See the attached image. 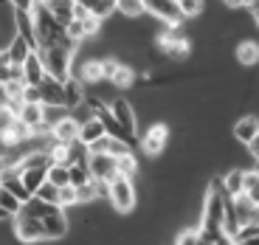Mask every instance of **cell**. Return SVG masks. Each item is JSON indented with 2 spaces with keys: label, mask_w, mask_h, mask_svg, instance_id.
Instances as JSON below:
<instances>
[{
  "label": "cell",
  "mask_w": 259,
  "mask_h": 245,
  "mask_svg": "<svg viewBox=\"0 0 259 245\" xmlns=\"http://www.w3.org/2000/svg\"><path fill=\"white\" fill-rule=\"evenodd\" d=\"M23 212L34 214V217L39 220V226H42V237H46V239H62L65 234H68V228H71L65 209H59L57 203H42V200L34 197V194L23 203Z\"/></svg>",
  "instance_id": "6da1fadb"
},
{
  "label": "cell",
  "mask_w": 259,
  "mask_h": 245,
  "mask_svg": "<svg viewBox=\"0 0 259 245\" xmlns=\"http://www.w3.org/2000/svg\"><path fill=\"white\" fill-rule=\"evenodd\" d=\"M46 73L54 79H68L73 73V62H76V46H48V48H37Z\"/></svg>",
  "instance_id": "7a4b0ae2"
},
{
  "label": "cell",
  "mask_w": 259,
  "mask_h": 245,
  "mask_svg": "<svg viewBox=\"0 0 259 245\" xmlns=\"http://www.w3.org/2000/svg\"><path fill=\"white\" fill-rule=\"evenodd\" d=\"M107 203H110L116 212L130 214L138 203V189L133 183V178H124V175H113L107 181Z\"/></svg>",
  "instance_id": "3957f363"
},
{
  "label": "cell",
  "mask_w": 259,
  "mask_h": 245,
  "mask_svg": "<svg viewBox=\"0 0 259 245\" xmlns=\"http://www.w3.org/2000/svg\"><path fill=\"white\" fill-rule=\"evenodd\" d=\"M107 110L113 113V118L118 121V127L124 130L127 141L133 144V147H138V116H136V104L130 102V99H124V96H116L110 104H107Z\"/></svg>",
  "instance_id": "277c9868"
},
{
  "label": "cell",
  "mask_w": 259,
  "mask_h": 245,
  "mask_svg": "<svg viewBox=\"0 0 259 245\" xmlns=\"http://www.w3.org/2000/svg\"><path fill=\"white\" fill-rule=\"evenodd\" d=\"M169 136H172V133H169V124H163V121L149 124V127L144 130V136L138 138V149H141L147 158H161L169 147Z\"/></svg>",
  "instance_id": "5b68a950"
},
{
  "label": "cell",
  "mask_w": 259,
  "mask_h": 245,
  "mask_svg": "<svg viewBox=\"0 0 259 245\" xmlns=\"http://www.w3.org/2000/svg\"><path fill=\"white\" fill-rule=\"evenodd\" d=\"M12 220H14L12 231H14V237H17L23 245H37V242H46V237H42V226H39V220L34 217V214L23 212V206H20V212L14 214Z\"/></svg>",
  "instance_id": "8992f818"
},
{
  "label": "cell",
  "mask_w": 259,
  "mask_h": 245,
  "mask_svg": "<svg viewBox=\"0 0 259 245\" xmlns=\"http://www.w3.org/2000/svg\"><path fill=\"white\" fill-rule=\"evenodd\" d=\"M144 12L152 14L161 26H183L186 23L175 0H144Z\"/></svg>",
  "instance_id": "52a82bcc"
},
{
  "label": "cell",
  "mask_w": 259,
  "mask_h": 245,
  "mask_svg": "<svg viewBox=\"0 0 259 245\" xmlns=\"http://www.w3.org/2000/svg\"><path fill=\"white\" fill-rule=\"evenodd\" d=\"M88 172H91L93 181H110L116 172V158L113 155H91L88 152Z\"/></svg>",
  "instance_id": "ba28073f"
},
{
  "label": "cell",
  "mask_w": 259,
  "mask_h": 245,
  "mask_svg": "<svg viewBox=\"0 0 259 245\" xmlns=\"http://www.w3.org/2000/svg\"><path fill=\"white\" fill-rule=\"evenodd\" d=\"M20 68H23V79H26V85H39L42 79H46V65H42V57H39L37 48L23 59Z\"/></svg>",
  "instance_id": "9c48e42d"
},
{
  "label": "cell",
  "mask_w": 259,
  "mask_h": 245,
  "mask_svg": "<svg viewBox=\"0 0 259 245\" xmlns=\"http://www.w3.org/2000/svg\"><path fill=\"white\" fill-rule=\"evenodd\" d=\"M231 133H234V141H240L242 147H245V144L259 133V116L248 113V116L237 118V121H234V127H231Z\"/></svg>",
  "instance_id": "30bf717a"
},
{
  "label": "cell",
  "mask_w": 259,
  "mask_h": 245,
  "mask_svg": "<svg viewBox=\"0 0 259 245\" xmlns=\"http://www.w3.org/2000/svg\"><path fill=\"white\" fill-rule=\"evenodd\" d=\"M107 82H110L116 91H133V88H136V82H138V68H133L130 62H118L116 73H113Z\"/></svg>",
  "instance_id": "8fae6325"
},
{
  "label": "cell",
  "mask_w": 259,
  "mask_h": 245,
  "mask_svg": "<svg viewBox=\"0 0 259 245\" xmlns=\"http://www.w3.org/2000/svg\"><path fill=\"white\" fill-rule=\"evenodd\" d=\"M31 51H34V48L28 46V39H26V37H20V34H14L12 43L3 48V59H6L9 65H23V59H26Z\"/></svg>",
  "instance_id": "7c38bea8"
},
{
  "label": "cell",
  "mask_w": 259,
  "mask_h": 245,
  "mask_svg": "<svg viewBox=\"0 0 259 245\" xmlns=\"http://www.w3.org/2000/svg\"><path fill=\"white\" fill-rule=\"evenodd\" d=\"M62 91H65V107L68 110H73L76 104H82L84 96H88V88H84L73 73L68 79H62Z\"/></svg>",
  "instance_id": "4fadbf2b"
},
{
  "label": "cell",
  "mask_w": 259,
  "mask_h": 245,
  "mask_svg": "<svg viewBox=\"0 0 259 245\" xmlns=\"http://www.w3.org/2000/svg\"><path fill=\"white\" fill-rule=\"evenodd\" d=\"M39 88V96H42V104H65V91H62V82L54 76H48L37 85Z\"/></svg>",
  "instance_id": "5bb4252c"
},
{
  "label": "cell",
  "mask_w": 259,
  "mask_h": 245,
  "mask_svg": "<svg viewBox=\"0 0 259 245\" xmlns=\"http://www.w3.org/2000/svg\"><path fill=\"white\" fill-rule=\"evenodd\" d=\"M51 133H54V138H57V141H62V144H73V141L79 138V121L71 116V113H68L65 118H59V121L54 124Z\"/></svg>",
  "instance_id": "9a60e30c"
},
{
  "label": "cell",
  "mask_w": 259,
  "mask_h": 245,
  "mask_svg": "<svg viewBox=\"0 0 259 245\" xmlns=\"http://www.w3.org/2000/svg\"><path fill=\"white\" fill-rule=\"evenodd\" d=\"M234 59H237L242 68H253V65L259 62V43L256 39H242V43H237Z\"/></svg>",
  "instance_id": "2e32d148"
},
{
  "label": "cell",
  "mask_w": 259,
  "mask_h": 245,
  "mask_svg": "<svg viewBox=\"0 0 259 245\" xmlns=\"http://www.w3.org/2000/svg\"><path fill=\"white\" fill-rule=\"evenodd\" d=\"M42 6L54 14L57 23H71L73 20V6H76V0H42Z\"/></svg>",
  "instance_id": "e0dca14e"
},
{
  "label": "cell",
  "mask_w": 259,
  "mask_h": 245,
  "mask_svg": "<svg viewBox=\"0 0 259 245\" xmlns=\"http://www.w3.org/2000/svg\"><path fill=\"white\" fill-rule=\"evenodd\" d=\"M116 172L124 175V178H133V181H136L138 175H141V161H138L136 149H133V152L118 155V158H116Z\"/></svg>",
  "instance_id": "ac0fdd59"
},
{
  "label": "cell",
  "mask_w": 259,
  "mask_h": 245,
  "mask_svg": "<svg viewBox=\"0 0 259 245\" xmlns=\"http://www.w3.org/2000/svg\"><path fill=\"white\" fill-rule=\"evenodd\" d=\"M102 136H104V124L93 116V118H88V121L79 124V138H76V141L88 147V144H93L96 138H102Z\"/></svg>",
  "instance_id": "d6986e66"
},
{
  "label": "cell",
  "mask_w": 259,
  "mask_h": 245,
  "mask_svg": "<svg viewBox=\"0 0 259 245\" xmlns=\"http://www.w3.org/2000/svg\"><path fill=\"white\" fill-rule=\"evenodd\" d=\"M242 172H245V169H228L220 178V189L228 197H237V194L242 192Z\"/></svg>",
  "instance_id": "ffe728a7"
},
{
  "label": "cell",
  "mask_w": 259,
  "mask_h": 245,
  "mask_svg": "<svg viewBox=\"0 0 259 245\" xmlns=\"http://www.w3.org/2000/svg\"><path fill=\"white\" fill-rule=\"evenodd\" d=\"M76 3H82V6L99 20H107V17L116 14V3H110V0H76Z\"/></svg>",
  "instance_id": "44dd1931"
},
{
  "label": "cell",
  "mask_w": 259,
  "mask_h": 245,
  "mask_svg": "<svg viewBox=\"0 0 259 245\" xmlns=\"http://www.w3.org/2000/svg\"><path fill=\"white\" fill-rule=\"evenodd\" d=\"M116 14H121L124 20H138L144 17V0H116Z\"/></svg>",
  "instance_id": "7402d4cb"
},
{
  "label": "cell",
  "mask_w": 259,
  "mask_h": 245,
  "mask_svg": "<svg viewBox=\"0 0 259 245\" xmlns=\"http://www.w3.org/2000/svg\"><path fill=\"white\" fill-rule=\"evenodd\" d=\"M14 118H20L26 127H37V124L42 121V104H23Z\"/></svg>",
  "instance_id": "603a6c76"
},
{
  "label": "cell",
  "mask_w": 259,
  "mask_h": 245,
  "mask_svg": "<svg viewBox=\"0 0 259 245\" xmlns=\"http://www.w3.org/2000/svg\"><path fill=\"white\" fill-rule=\"evenodd\" d=\"M46 181L48 183H54V186H68L71 183V175H68V167L65 164H51L48 167V172H46Z\"/></svg>",
  "instance_id": "cb8c5ba5"
},
{
  "label": "cell",
  "mask_w": 259,
  "mask_h": 245,
  "mask_svg": "<svg viewBox=\"0 0 259 245\" xmlns=\"http://www.w3.org/2000/svg\"><path fill=\"white\" fill-rule=\"evenodd\" d=\"M71 113V110L65 107V104H42V121L48 124V127H54V124L59 121V118H65Z\"/></svg>",
  "instance_id": "d4e9b609"
},
{
  "label": "cell",
  "mask_w": 259,
  "mask_h": 245,
  "mask_svg": "<svg viewBox=\"0 0 259 245\" xmlns=\"http://www.w3.org/2000/svg\"><path fill=\"white\" fill-rule=\"evenodd\" d=\"M57 206L59 209H73V206H79L76 203V186H59L57 189Z\"/></svg>",
  "instance_id": "484cf974"
},
{
  "label": "cell",
  "mask_w": 259,
  "mask_h": 245,
  "mask_svg": "<svg viewBox=\"0 0 259 245\" xmlns=\"http://www.w3.org/2000/svg\"><path fill=\"white\" fill-rule=\"evenodd\" d=\"M68 175H71V186H84L91 181V172H88V164H71L68 167Z\"/></svg>",
  "instance_id": "4316f807"
},
{
  "label": "cell",
  "mask_w": 259,
  "mask_h": 245,
  "mask_svg": "<svg viewBox=\"0 0 259 245\" xmlns=\"http://www.w3.org/2000/svg\"><path fill=\"white\" fill-rule=\"evenodd\" d=\"M0 206H3V209H6V212L14 217V214L20 212V206H23V200H20L17 194H12L9 189H3V186H0Z\"/></svg>",
  "instance_id": "83f0119b"
},
{
  "label": "cell",
  "mask_w": 259,
  "mask_h": 245,
  "mask_svg": "<svg viewBox=\"0 0 259 245\" xmlns=\"http://www.w3.org/2000/svg\"><path fill=\"white\" fill-rule=\"evenodd\" d=\"M34 197H39L42 203H57V186L48 183V181H42L37 186V192H34Z\"/></svg>",
  "instance_id": "f1b7e54d"
},
{
  "label": "cell",
  "mask_w": 259,
  "mask_h": 245,
  "mask_svg": "<svg viewBox=\"0 0 259 245\" xmlns=\"http://www.w3.org/2000/svg\"><path fill=\"white\" fill-rule=\"evenodd\" d=\"M175 245H200V228H183L181 234H178Z\"/></svg>",
  "instance_id": "f546056e"
},
{
  "label": "cell",
  "mask_w": 259,
  "mask_h": 245,
  "mask_svg": "<svg viewBox=\"0 0 259 245\" xmlns=\"http://www.w3.org/2000/svg\"><path fill=\"white\" fill-rule=\"evenodd\" d=\"M20 99H23V104H42V96H39L37 85H26L23 93H20Z\"/></svg>",
  "instance_id": "4dcf8cb0"
},
{
  "label": "cell",
  "mask_w": 259,
  "mask_h": 245,
  "mask_svg": "<svg viewBox=\"0 0 259 245\" xmlns=\"http://www.w3.org/2000/svg\"><path fill=\"white\" fill-rule=\"evenodd\" d=\"M12 71H14V68L3 59V62H0V88H3L6 82H12Z\"/></svg>",
  "instance_id": "1f68e13d"
},
{
  "label": "cell",
  "mask_w": 259,
  "mask_h": 245,
  "mask_svg": "<svg viewBox=\"0 0 259 245\" xmlns=\"http://www.w3.org/2000/svg\"><path fill=\"white\" fill-rule=\"evenodd\" d=\"M245 149H248V155H251L253 161H259V133H256V136H253L251 141L245 144Z\"/></svg>",
  "instance_id": "d6a6232c"
},
{
  "label": "cell",
  "mask_w": 259,
  "mask_h": 245,
  "mask_svg": "<svg viewBox=\"0 0 259 245\" xmlns=\"http://www.w3.org/2000/svg\"><path fill=\"white\" fill-rule=\"evenodd\" d=\"M9 3H12L17 12H31V6L37 3V0H9Z\"/></svg>",
  "instance_id": "836d02e7"
},
{
  "label": "cell",
  "mask_w": 259,
  "mask_h": 245,
  "mask_svg": "<svg viewBox=\"0 0 259 245\" xmlns=\"http://www.w3.org/2000/svg\"><path fill=\"white\" fill-rule=\"evenodd\" d=\"M228 9H248L251 6V0H226Z\"/></svg>",
  "instance_id": "e575fe53"
},
{
  "label": "cell",
  "mask_w": 259,
  "mask_h": 245,
  "mask_svg": "<svg viewBox=\"0 0 259 245\" xmlns=\"http://www.w3.org/2000/svg\"><path fill=\"white\" fill-rule=\"evenodd\" d=\"M9 220H12V214H9V212H6V209L0 206V223H9Z\"/></svg>",
  "instance_id": "d590c367"
},
{
  "label": "cell",
  "mask_w": 259,
  "mask_h": 245,
  "mask_svg": "<svg viewBox=\"0 0 259 245\" xmlns=\"http://www.w3.org/2000/svg\"><path fill=\"white\" fill-rule=\"evenodd\" d=\"M251 17H253V26H256V28H259V12H253V14H251Z\"/></svg>",
  "instance_id": "8d00e7d4"
},
{
  "label": "cell",
  "mask_w": 259,
  "mask_h": 245,
  "mask_svg": "<svg viewBox=\"0 0 259 245\" xmlns=\"http://www.w3.org/2000/svg\"><path fill=\"white\" fill-rule=\"evenodd\" d=\"M0 62H3V48H0Z\"/></svg>",
  "instance_id": "74e56055"
},
{
  "label": "cell",
  "mask_w": 259,
  "mask_h": 245,
  "mask_svg": "<svg viewBox=\"0 0 259 245\" xmlns=\"http://www.w3.org/2000/svg\"><path fill=\"white\" fill-rule=\"evenodd\" d=\"M110 3H116V0H110Z\"/></svg>",
  "instance_id": "f35d334b"
}]
</instances>
